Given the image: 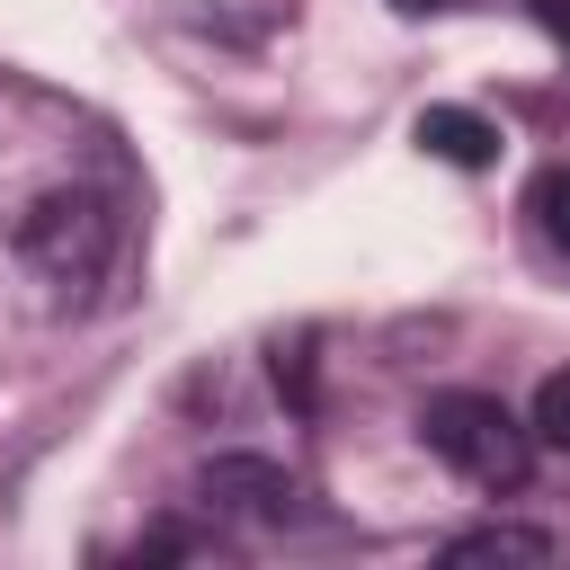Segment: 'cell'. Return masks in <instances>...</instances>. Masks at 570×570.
Returning a JSON list of instances; mask_svg holds the SVG:
<instances>
[{"mask_svg":"<svg viewBox=\"0 0 570 570\" xmlns=\"http://www.w3.org/2000/svg\"><path fill=\"white\" fill-rule=\"evenodd\" d=\"M18 258L45 276V294L53 303H89L98 294V276H107V258H116V214H107V196L98 187H45V196H27V214H18Z\"/></svg>","mask_w":570,"mask_h":570,"instance_id":"1","label":"cell"},{"mask_svg":"<svg viewBox=\"0 0 570 570\" xmlns=\"http://www.w3.org/2000/svg\"><path fill=\"white\" fill-rule=\"evenodd\" d=\"M543 18H552V27H561V36H570V0H543Z\"/></svg>","mask_w":570,"mask_h":570,"instance_id":"8","label":"cell"},{"mask_svg":"<svg viewBox=\"0 0 570 570\" xmlns=\"http://www.w3.org/2000/svg\"><path fill=\"white\" fill-rule=\"evenodd\" d=\"M196 499H205L214 517H249V525H276V517L294 508V481H285L276 463H258V454H223V463H205Z\"/></svg>","mask_w":570,"mask_h":570,"instance_id":"3","label":"cell"},{"mask_svg":"<svg viewBox=\"0 0 570 570\" xmlns=\"http://www.w3.org/2000/svg\"><path fill=\"white\" fill-rule=\"evenodd\" d=\"M445 561H552V534L534 525H472L445 543Z\"/></svg>","mask_w":570,"mask_h":570,"instance_id":"5","label":"cell"},{"mask_svg":"<svg viewBox=\"0 0 570 570\" xmlns=\"http://www.w3.org/2000/svg\"><path fill=\"white\" fill-rule=\"evenodd\" d=\"M419 436H428V454H436L445 472H463L472 490H517V481L534 472V428H525L508 401H490V392H436V401L419 410Z\"/></svg>","mask_w":570,"mask_h":570,"instance_id":"2","label":"cell"},{"mask_svg":"<svg viewBox=\"0 0 570 570\" xmlns=\"http://www.w3.org/2000/svg\"><path fill=\"white\" fill-rule=\"evenodd\" d=\"M392 9H436V0H392Z\"/></svg>","mask_w":570,"mask_h":570,"instance_id":"9","label":"cell"},{"mask_svg":"<svg viewBox=\"0 0 570 570\" xmlns=\"http://www.w3.org/2000/svg\"><path fill=\"white\" fill-rule=\"evenodd\" d=\"M534 445L570 454V374H543V392H534Z\"/></svg>","mask_w":570,"mask_h":570,"instance_id":"7","label":"cell"},{"mask_svg":"<svg viewBox=\"0 0 570 570\" xmlns=\"http://www.w3.org/2000/svg\"><path fill=\"white\" fill-rule=\"evenodd\" d=\"M419 151L445 160V169H490L499 160V125L472 116V107H428L419 116Z\"/></svg>","mask_w":570,"mask_h":570,"instance_id":"4","label":"cell"},{"mask_svg":"<svg viewBox=\"0 0 570 570\" xmlns=\"http://www.w3.org/2000/svg\"><path fill=\"white\" fill-rule=\"evenodd\" d=\"M534 223H543V240L570 258V160H552V169L534 178Z\"/></svg>","mask_w":570,"mask_h":570,"instance_id":"6","label":"cell"}]
</instances>
